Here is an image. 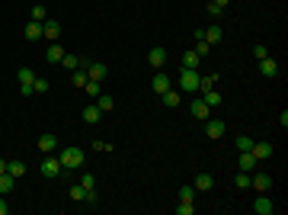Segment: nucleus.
<instances>
[{"instance_id":"1","label":"nucleus","mask_w":288,"mask_h":215,"mask_svg":"<svg viewBox=\"0 0 288 215\" xmlns=\"http://www.w3.org/2000/svg\"><path fill=\"white\" fill-rule=\"evenodd\" d=\"M58 161H61V167L64 170H77V167H84V151L80 148H61L58 151Z\"/></svg>"},{"instance_id":"2","label":"nucleus","mask_w":288,"mask_h":215,"mask_svg":"<svg viewBox=\"0 0 288 215\" xmlns=\"http://www.w3.org/2000/svg\"><path fill=\"white\" fill-rule=\"evenodd\" d=\"M198 77L196 68H180V93H198Z\"/></svg>"},{"instance_id":"3","label":"nucleus","mask_w":288,"mask_h":215,"mask_svg":"<svg viewBox=\"0 0 288 215\" xmlns=\"http://www.w3.org/2000/svg\"><path fill=\"white\" fill-rule=\"evenodd\" d=\"M38 174H42V177H48V180L61 177V174H64V167H61L58 154H45V157H42V164H38Z\"/></svg>"},{"instance_id":"4","label":"nucleus","mask_w":288,"mask_h":215,"mask_svg":"<svg viewBox=\"0 0 288 215\" xmlns=\"http://www.w3.org/2000/svg\"><path fill=\"white\" fill-rule=\"evenodd\" d=\"M16 77H19V93H23V97H32V84H36V71H32V68H19V71H16Z\"/></svg>"},{"instance_id":"5","label":"nucleus","mask_w":288,"mask_h":215,"mask_svg":"<svg viewBox=\"0 0 288 215\" xmlns=\"http://www.w3.org/2000/svg\"><path fill=\"white\" fill-rule=\"evenodd\" d=\"M272 183H275V180L269 177V174H263V170H253V174H250V186L256 193H269V190H272Z\"/></svg>"},{"instance_id":"6","label":"nucleus","mask_w":288,"mask_h":215,"mask_svg":"<svg viewBox=\"0 0 288 215\" xmlns=\"http://www.w3.org/2000/svg\"><path fill=\"white\" fill-rule=\"evenodd\" d=\"M224 132H228V125H224V119H205V135L208 138H224Z\"/></svg>"},{"instance_id":"7","label":"nucleus","mask_w":288,"mask_h":215,"mask_svg":"<svg viewBox=\"0 0 288 215\" xmlns=\"http://www.w3.org/2000/svg\"><path fill=\"white\" fill-rule=\"evenodd\" d=\"M189 113H192V119H198V122H205V119L212 116V106H208V103H205L202 97H198V100H192V103H189Z\"/></svg>"},{"instance_id":"8","label":"nucleus","mask_w":288,"mask_h":215,"mask_svg":"<svg viewBox=\"0 0 288 215\" xmlns=\"http://www.w3.org/2000/svg\"><path fill=\"white\" fill-rule=\"evenodd\" d=\"M253 212L256 215H272L275 212V202L266 196V193H256V202H253Z\"/></svg>"},{"instance_id":"9","label":"nucleus","mask_w":288,"mask_h":215,"mask_svg":"<svg viewBox=\"0 0 288 215\" xmlns=\"http://www.w3.org/2000/svg\"><path fill=\"white\" fill-rule=\"evenodd\" d=\"M250 151H253V157H256V161H269L275 148H272V141H253Z\"/></svg>"},{"instance_id":"10","label":"nucleus","mask_w":288,"mask_h":215,"mask_svg":"<svg viewBox=\"0 0 288 215\" xmlns=\"http://www.w3.org/2000/svg\"><path fill=\"white\" fill-rule=\"evenodd\" d=\"M42 39H48V42H58L61 39V23L58 20H45V23H42Z\"/></svg>"},{"instance_id":"11","label":"nucleus","mask_w":288,"mask_h":215,"mask_svg":"<svg viewBox=\"0 0 288 215\" xmlns=\"http://www.w3.org/2000/svg\"><path fill=\"white\" fill-rule=\"evenodd\" d=\"M147 64H151L154 71H160L163 68V64H167V48H151V52H147Z\"/></svg>"},{"instance_id":"12","label":"nucleus","mask_w":288,"mask_h":215,"mask_svg":"<svg viewBox=\"0 0 288 215\" xmlns=\"http://www.w3.org/2000/svg\"><path fill=\"white\" fill-rule=\"evenodd\" d=\"M36 145H38V151H42V154H54V151H58V138H54L52 132L38 135V141H36Z\"/></svg>"},{"instance_id":"13","label":"nucleus","mask_w":288,"mask_h":215,"mask_svg":"<svg viewBox=\"0 0 288 215\" xmlns=\"http://www.w3.org/2000/svg\"><path fill=\"white\" fill-rule=\"evenodd\" d=\"M192 186H196V193H208L215 186V177L212 174H196V177H192Z\"/></svg>"},{"instance_id":"14","label":"nucleus","mask_w":288,"mask_h":215,"mask_svg":"<svg viewBox=\"0 0 288 215\" xmlns=\"http://www.w3.org/2000/svg\"><path fill=\"white\" fill-rule=\"evenodd\" d=\"M237 167H240L243 174H253V170H256V157H253V151H240V157H237Z\"/></svg>"},{"instance_id":"15","label":"nucleus","mask_w":288,"mask_h":215,"mask_svg":"<svg viewBox=\"0 0 288 215\" xmlns=\"http://www.w3.org/2000/svg\"><path fill=\"white\" fill-rule=\"evenodd\" d=\"M170 87H173V84H170V74H163V68H160L157 74H154V93L160 97V93H167Z\"/></svg>"},{"instance_id":"16","label":"nucleus","mask_w":288,"mask_h":215,"mask_svg":"<svg viewBox=\"0 0 288 215\" xmlns=\"http://www.w3.org/2000/svg\"><path fill=\"white\" fill-rule=\"evenodd\" d=\"M61 58H64V48L58 45V42H48V52H45V61L48 64H61Z\"/></svg>"},{"instance_id":"17","label":"nucleus","mask_w":288,"mask_h":215,"mask_svg":"<svg viewBox=\"0 0 288 215\" xmlns=\"http://www.w3.org/2000/svg\"><path fill=\"white\" fill-rule=\"evenodd\" d=\"M80 116H84V122H87V125H96L99 119H103V113H99V106H96V103L84 106V113H80Z\"/></svg>"},{"instance_id":"18","label":"nucleus","mask_w":288,"mask_h":215,"mask_svg":"<svg viewBox=\"0 0 288 215\" xmlns=\"http://www.w3.org/2000/svg\"><path fill=\"white\" fill-rule=\"evenodd\" d=\"M259 74L263 77H275L279 74V61H275V58H263V61H259Z\"/></svg>"},{"instance_id":"19","label":"nucleus","mask_w":288,"mask_h":215,"mask_svg":"<svg viewBox=\"0 0 288 215\" xmlns=\"http://www.w3.org/2000/svg\"><path fill=\"white\" fill-rule=\"evenodd\" d=\"M87 74H90V80H103V77L109 74V68L103 61H90V68H87Z\"/></svg>"},{"instance_id":"20","label":"nucleus","mask_w":288,"mask_h":215,"mask_svg":"<svg viewBox=\"0 0 288 215\" xmlns=\"http://www.w3.org/2000/svg\"><path fill=\"white\" fill-rule=\"evenodd\" d=\"M38 39H42V23L29 20V23H26V42H38Z\"/></svg>"},{"instance_id":"21","label":"nucleus","mask_w":288,"mask_h":215,"mask_svg":"<svg viewBox=\"0 0 288 215\" xmlns=\"http://www.w3.org/2000/svg\"><path fill=\"white\" fill-rule=\"evenodd\" d=\"M93 103L99 106V113H112V109H115V100L109 97V93H99V97H96Z\"/></svg>"},{"instance_id":"22","label":"nucleus","mask_w":288,"mask_h":215,"mask_svg":"<svg viewBox=\"0 0 288 215\" xmlns=\"http://www.w3.org/2000/svg\"><path fill=\"white\" fill-rule=\"evenodd\" d=\"M218 77L221 74H208V77H198V93H208V90H215V84H218Z\"/></svg>"},{"instance_id":"23","label":"nucleus","mask_w":288,"mask_h":215,"mask_svg":"<svg viewBox=\"0 0 288 215\" xmlns=\"http://www.w3.org/2000/svg\"><path fill=\"white\" fill-rule=\"evenodd\" d=\"M221 39H224L221 26H208V29H205V42H208V45H218Z\"/></svg>"},{"instance_id":"24","label":"nucleus","mask_w":288,"mask_h":215,"mask_svg":"<svg viewBox=\"0 0 288 215\" xmlns=\"http://www.w3.org/2000/svg\"><path fill=\"white\" fill-rule=\"evenodd\" d=\"M84 93L90 97V100H96L99 93H103V80H87V84H84Z\"/></svg>"},{"instance_id":"25","label":"nucleus","mask_w":288,"mask_h":215,"mask_svg":"<svg viewBox=\"0 0 288 215\" xmlns=\"http://www.w3.org/2000/svg\"><path fill=\"white\" fill-rule=\"evenodd\" d=\"M160 100H163V106H170V109L180 106V90H173V87H170L167 93H160Z\"/></svg>"},{"instance_id":"26","label":"nucleus","mask_w":288,"mask_h":215,"mask_svg":"<svg viewBox=\"0 0 288 215\" xmlns=\"http://www.w3.org/2000/svg\"><path fill=\"white\" fill-rule=\"evenodd\" d=\"M87 80H90V74H87L84 68L71 71V84H74V87H80V90H84V84H87Z\"/></svg>"},{"instance_id":"27","label":"nucleus","mask_w":288,"mask_h":215,"mask_svg":"<svg viewBox=\"0 0 288 215\" xmlns=\"http://www.w3.org/2000/svg\"><path fill=\"white\" fill-rule=\"evenodd\" d=\"M61 68L77 71V68H80V55H71V52H64V58H61Z\"/></svg>"},{"instance_id":"28","label":"nucleus","mask_w":288,"mask_h":215,"mask_svg":"<svg viewBox=\"0 0 288 215\" xmlns=\"http://www.w3.org/2000/svg\"><path fill=\"white\" fill-rule=\"evenodd\" d=\"M13 186H16V177H10V174H0V196L13 193Z\"/></svg>"},{"instance_id":"29","label":"nucleus","mask_w":288,"mask_h":215,"mask_svg":"<svg viewBox=\"0 0 288 215\" xmlns=\"http://www.w3.org/2000/svg\"><path fill=\"white\" fill-rule=\"evenodd\" d=\"M7 174H10V177H16V180H19V177L26 174V164H23V161H7Z\"/></svg>"},{"instance_id":"30","label":"nucleus","mask_w":288,"mask_h":215,"mask_svg":"<svg viewBox=\"0 0 288 215\" xmlns=\"http://www.w3.org/2000/svg\"><path fill=\"white\" fill-rule=\"evenodd\" d=\"M198 64H202V58H198L196 52H186V55H182V68H196L198 71Z\"/></svg>"},{"instance_id":"31","label":"nucleus","mask_w":288,"mask_h":215,"mask_svg":"<svg viewBox=\"0 0 288 215\" xmlns=\"http://www.w3.org/2000/svg\"><path fill=\"white\" fill-rule=\"evenodd\" d=\"M180 199H182V202H196V186H192V183L180 186Z\"/></svg>"},{"instance_id":"32","label":"nucleus","mask_w":288,"mask_h":215,"mask_svg":"<svg viewBox=\"0 0 288 215\" xmlns=\"http://www.w3.org/2000/svg\"><path fill=\"white\" fill-rule=\"evenodd\" d=\"M234 148H237V151H250V148H253V138H250V135H237V138H234Z\"/></svg>"},{"instance_id":"33","label":"nucleus","mask_w":288,"mask_h":215,"mask_svg":"<svg viewBox=\"0 0 288 215\" xmlns=\"http://www.w3.org/2000/svg\"><path fill=\"white\" fill-rule=\"evenodd\" d=\"M32 20H36V23H45V20H48L45 3H36V7H32Z\"/></svg>"},{"instance_id":"34","label":"nucleus","mask_w":288,"mask_h":215,"mask_svg":"<svg viewBox=\"0 0 288 215\" xmlns=\"http://www.w3.org/2000/svg\"><path fill=\"white\" fill-rule=\"evenodd\" d=\"M202 100L215 109V106H221V93H218V90H208V93H202Z\"/></svg>"},{"instance_id":"35","label":"nucleus","mask_w":288,"mask_h":215,"mask_svg":"<svg viewBox=\"0 0 288 215\" xmlns=\"http://www.w3.org/2000/svg\"><path fill=\"white\" fill-rule=\"evenodd\" d=\"M71 199H74V202H84L87 199V190L80 183H74V186H71Z\"/></svg>"},{"instance_id":"36","label":"nucleus","mask_w":288,"mask_h":215,"mask_svg":"<svg viewBox=\"0 0 288 215\" xmlns=\"http://www.w3.org/2000/svg\"><path fill=\"white\" fill-rule=\"evenodd\" d=\"M205 13H208V16H215V20H218V16L224 13V10H221L218 3H215V0H205Z\"/></svg>"},{"instance_id":"37","label":"nucleus","mask_w":288,"mask_h":215,"mask_svg":"<svg viewBox=\"0 0 288 215\" xmlns=\"http://www.w3.org/2000/svg\"><path fill=\"white\" fill-rule=\"evenodd\" d=\"M234 183L240 186V190H250V174H243V170H237V177H234Z\"/></svg>"},{"instance_id":"38","label":"nucleus","mask_w":288,"mask_h":215,"mask_svg":"<svg viewBox=\"0 0 288 215\" xmlns=\"http://www.w3.org/2000/svg\"><path fill=\"white\" fill-rule=\"evenodd\" d=\"M196 212V202H182L180 199V206H176V215H192Z\"/></svg>"},{"instance_id":"39","label":"nucleus","mask_w":288,"mask_h":215,"mask_svg":"<svg viewBox=\"0 0 288 215\" xmlns=\"http://www.w3.org/2000/svg\"><path fill=\"white\" fill-rule=\"evenodd\" d=\"M32 93H48V80H45V77H36V84H32Z\"/></svg>"},{"instance_id":"40","label":"nucleus","mask_w":288,"mask_h":215,"mask_svg":"<svg viewBox=\"0 0 288 215\" xmlns=\"http://www.w3.org/2000/svg\"><path fill=\"white\" fill-rule=\"evenodd\" d=\"M80 186H84V190H96V177H93V174H84V177H80Z\"/></svg>"},{"instance_id":"41","label":"nucleus","mask_w":288,"mask_h":215,"mask_svg":"<svg viewBox=\"0 0 288 215\" xmlns=\"http://www.w3.org/2000/svg\"><path fill=\"white\" fill-rule=\"evenodd\" d=\"M192 52H196L198 58H205V55L212 52V45H208V42H196V48H192Z\"/></svg>"},{"instance_id":"42","label":"nucleus","mask_w":288,"mask_h":215,"mask_svg":"<svg viewBox=\"0 0 288 215\" xmlns=\"http://www.w3.org/2000/svg\"><path fill=\"white\" fill-rule=\"evenodd\" d=\"M93 151H103V154H109V151H112V145H109V141H93Z\"/></svg>"},{"instance_id":"43","label":"nucleus","mask_w":288,"mask_h":215,"mask_svg":"<svg viewBox=\"0 0 288 215\" xmlns=\"http://www.w3.org/2000/svg\"><path fill=\"white\" fill-rule=\"evenodd\" d=\"M253 55H256V61H263V58H269V48H266V45H256V48H253Z\"/></svg>"},{"instance_id":"44","label":"nucleus","mask_w":288,"mask_h":215,"mask_svg":"<svg viewBox=\"0 0 288 215\" xmlns=\"http://www.w3.org/2000/svg\"><path fill=\"white\" fill-rule=\"evenodd\" d=\"M87 206H96V202H99V196H96V190H87Z\"/></svg>"},{"instance_id":"45","label":"nucleus","mask_w":288,"mask_h":215,"mask_svg":"<svg viewBox=\"0 0 288 215\" xmlns=\"http://www.w3.org/2000/svg\"><path fill=\"white\" fill-rule=\"evenodd\" d=\"M10 206H7V196H0V215H7Z\"/></svg>"},{"instance_id":"46","label":"nucleus","mask_w":288,"mask_h":215,"mask_svg":"<svg viewBox=\"0 0 288 215\" xmlns=\"http://www.w3.org/2000/svg\"><path fill=\"white\" fill-rule=\"evenodd\" d=\"M215 3H218L221 10H224V7H231V0H215Z\"/></svg>"},{"instance_id":"47","label":"nucleus","mask_w":288,"mask_h":215,"mask_svg":"<svg viewBox=\"0 0 288 215\" xmlns=\"http://www.w3.org/2000/svg\"><path fill=\"white\" fill-rule=\"evenodd\" d=\"M0 174H7V161L3 157H0Z\"/></svg>"}]
</instances>
